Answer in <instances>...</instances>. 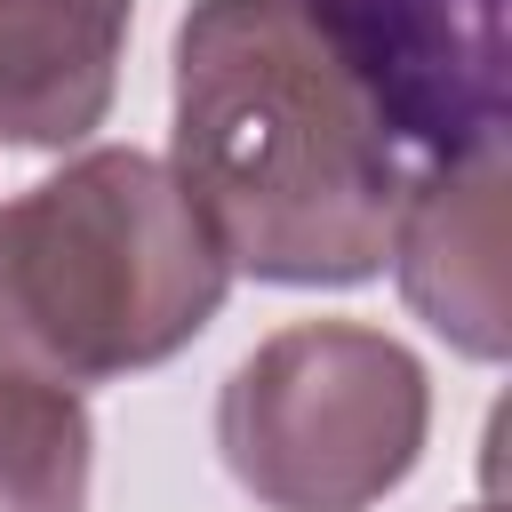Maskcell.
Instances as JSON below:
<instances>
[{
  "label": "cell",
  "mask_w": 512,
  "mask_h": 512,
  "mask_svg": "<svg viewBox=\"0 0 512 512\" xmlns=\"http://www.w3.org/2000/svg\"><path fill=\"white\" fill-rule=\"evenodd\" d=\"M168 176L232 272L360 288L400 216V136L304 0H192L176 24Z\"/></svg>",
  "instance_id": "cell-1"
},
{
  "label": "cell",
  "mask_w": 512,
  "mask_h": 512,
  "mask_svg": "<svg viewBox=\"0 0 512 512\" xmlns=\"http://www.w3.org/2000/svg\"><path fill=\"white\" fill-rule=\"evenodd\" d=\"M232 264L168 160L96 144L0 208V368L112 384L224 312Z\"/></svg>",
  "instance_id": "cell-2"
},
{
  "label": "cell",
  "mask_w": 512,
  "mask_h": 512,
  "mask_svg": "<svg viewBox=\"0 0 512 512\" xmlns=\"http://www.w3.org/2000/svg\"><path fill=\"white\" fill-rule=\"evenodd\" d=\"M424 432L432 376L368 320H296L216 392L224 472L264 512H368L416 472Z\"/></svg>",
  "instance_id": "cell-3"
},
{
  "label": "cell",
  "mask_w": 512,
  "mask_h": 512,
  "mask_svg": "<svg viewBox=\"0 0 512 512\" xmlns=\"http://www.w3.org/2000/svg\"><path fill=\"white\" fill-rule=\"evenodd\" d=\"M328 48L360 72L392 136L440 152L504 144V0H304Z\"/></svg>",
  "instance_id": "cell-4"
},
{
  "label": "cell",
  "mask_w": 512,
  "mask_h": 512,
  "mask_svg": "<svg viewBox=\"0 0 512 512\" xmlns=\"http://www.w3.org/2000/svg\"><path fill=\"white\" fill-rule=\"evenodd\" d=\"M384 256L432 336H448L464 360H504V144L440 152L400 192Z\"/></svg>",
  "instance_id": "cell-5"
},
{
  "label": "cell",
  "mask_w": 512,
  "mask_h": 512,
  "mask_svg": "<svg viewBox=\"0 0 512 512\" xmlns=\"http://www.w3.org/2000/svg\"><path fill=\"white\" fill-rule=\"evenodd\" d=\"M136 0H0V144H88L120 96Z\"/></svg>",
  "instance_id": "cell-6"
},
{
  "label": "cell",
  "mask_w": 512,
  "mask_h": 512,
  "mask_svg": "<svg viewBox=\"0 0 512 512\" xmlns=\"http://www.w3.org/2000/svg\"><path fill=\"white\" fill-rule=\"evenodd\" d=\"M96 424L72 384L0 368V512H88Z\"/></svg>",
  "instance_id": "cell-7"
},
{
  "label": "cell",
  "mask_w": 512,
  "mask_h": 512,
  "mask_svg": "<svg viewBox=\"0 0 512 512\" xmlns=\"http://www.w3.org/2000/svg\"><path fill=\"white\" fill-rule=\"evenodd\" d=\"M472 512H496V504H472Z\"/></svg>",
  "instance_id": "cell-8"
}]
</instances>
